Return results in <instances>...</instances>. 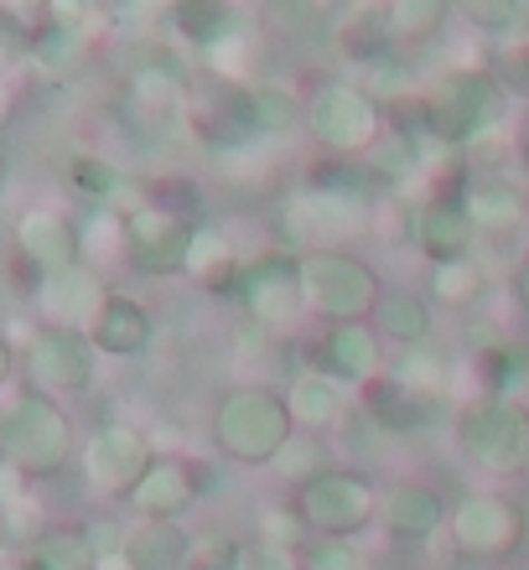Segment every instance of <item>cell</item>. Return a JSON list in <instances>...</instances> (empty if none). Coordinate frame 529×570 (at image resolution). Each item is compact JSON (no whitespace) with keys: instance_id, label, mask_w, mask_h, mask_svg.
Listing matches in <instances>:
<instances>
[{"instance_id":"1","label":"cell","mask_w":529,"mask_h":570,"mask_svg":"<svg viewBox=\"0 0 529 570\" xmlns=\"http://www.w3.org/2000/svg\"><path fill=\"white\" fill-rule=\"evenodd\" d=\"M379 193L374 177H363L353 161H333L312 171L296 193L281 203V228L306 249H349L353 239L374 234Z\"/></svg>"},{"instance_id":"2","label":"cell","mask_w":529,"mask_h":570,"mask_svg":"<svg viewBox=\"0 0 529 570\" xmlns=\"http://www.w3.org/2000/svg\"><path fill=\"white\" fill-rule=\"evenodd\" d=\"M291 435H296V421H291L286 390H275V384H228L208 421L213 451L249 472L281 462Z\"/></svg>"},{"instance_id":"3","label":"cell","mask_w":529,"mask_h":570,"mask_svg":"<svg viewBox=\"0 0 529 570\" xmlns=\"http://www.w3.org/2000/svg\"><path fill=\"white\" fill-rule=\"evenodd\" d=\"M421 120L437 146H478L509 120V89L488 68H452V73H441L431 83Z\"/></svg>"},{"instance_id":"4","label":"cell","mask_w":529,"mask_h":570,"mask_svg":"<svg viewBox=\"0 0 529 570\" xmlns=\"http://www.w3.org/2000/svg\"><path fill=\"white\" fill-rule=\"evenodd\" d=\"M302 130L333 161H359V156H374L384 146L390 120H384V105H379L374 89H363L353 78H333V83H317L306 94Z\"/></svg>"},{"instance_id":"5","label":"cell","mask_w":529,"mask_h":570,"mask_svg":"<svg viewBox=\"0 0 529 570\" xmlns=\"http://www.w3.org/2000/svg\"><path fill=\"white\" fill-rule=\"evenodd\" d=\"M457 451L468 456L483 478H525L529 472V405L472 394L452 415Z\"/></svg>"},{"instance_id":"6","label":"cell","mask_w":529,"mask_h":570,"mask_svg":"<svg viewBox=\"0 0 529 570\" xmlns=\"http://www.w3.org/2000/svg\"><path fill=\"white\" fill-rule=\"evenodd\" d=\"M447 534H452V556L462 566H503L525 550L529 513L519 498L499 493V488H472L452 503Z\"/></svg>"},{"instance_id":"7","label":"cell","mask_w":529,"mask_h":570,"mask_svg":"<svg viewBox=\"0 0 529 570\" xmlns=\"http://www.w3.org/2000/svg\"><path fill=\"white\" fill-rule=\"evenodd\" d=\"M291 503L306 529L327 540H363L369 529H379V482L359 466H322L291 488Z\"/></svg>"},{"instance_id":"8","label":"cell","mask_w":529,"mask_h":570,"mask_svg":"<svg viewBox=\"0 0 529 570\" xmlns=\"http://www.w3.org/2000/svg\"><path fill=\"white\" fill-rule=\"evenodd\" d=\"M306 306L322 322H369L384 296V275L359 249H306L302 255Z\"/></svg>"},{"instance_id":"9","label":"cell","mask_w":529,"mask_h":570,"mask_svg":"<svg viewBox=\"0 0 529 570\" xmlns=\"http://www.w3.org/2000/svg\"><path fill=\"white\" fill-rule=\"evenodd\" d=\"M239 312L265 332H291L306 322V281H302V249H265L244 259V275L234 285Z\"/></svg>"},{"instance_id":"10","label":"cell","mask_w":529,"mask_h":570,"mask_svg":"<svg viewBox=\"0 0 529 570\" xmlns=\"http://www.w3.org/2000/svg\"><path fill=\"white\" fill-rule=\"evenodd\" d=\"M302 368L337 379L343 390H369L390 374V347L374 332V322H327L317 337L302 343Z\"/></svg>"},{"instance_id":"11","label":"cell","mask_w":529,"mask_h":570,"mask_svg":"<svg viewBox=\"0 0 529 570\" xmlns=\"http://www.w3.org/2000/svg\"><path fill=\"white\" fill-rule=\"evenodd\" d=\"M187 125L203 146H213L218 156H244L255 150L259 125H255V89H244L239 78H213L208 89L193 99Z\"/></svg>"},{"instance_id":"12","label":"cell","mask_w":529,"mask_h":570,"mask_svg":"<svg viewBox=\"0 0 529 570\" xmlns=\"http://www.w3.org/2000/svg\"><path fill=\"white\" fill-rule=\"evenodd\" d=\"M478 239L483 228L478 218L468 213V197L462 187H437L431 197H421L415 208V255L425 265H447V259H462V255H478Z\"/></svg>"},{"instance_id":"13","label":"cell","mask_w":529,"mask_h":570,"mask_svg":"<svg viewBox=\"0 0 529 570\" xmlns=\"http://www.w3.org/2000/svg\"><path fill=\"white\" fill-rule=\"evenodd\" d=\"M452 503L437 482L425 478H400L379 493V534H390L394 544H431L447 534Z\"/></svg>"},{"instance_id":"14","label":"cell","mask_w":529,"mask_h":570,"mask_svg":"<svg viewBox=\"0 0 529 570\" xmlns=\"http://www.w3.org/2000/svg\"><path fill=\"white\" fill-rule=\"evenodd\" d=\"M208 493H213V466L193 462V456H156L146 466V478L130 488V503L146 519H182L197 498Z\"/></svg>"},{"instance_id":"15","label":"cell","mask_w":529,"mask_h":570,"mask_svg":"<svg viewBox=\"0 0 529 570\" xmlns=\"http://www.w3.org/2000/svg\"><path fill=\"white\" fill-rule=\"evenodd\" d=\"M457 187H462L468 213L478 218L483 234H519V228H529V187H519L515 177H503V171H468Z\"/></svg>"},{"instance_id":"16","label":"cell","mask_w":529,"mask_h":570,"mask_svg":"<svg viewBox=\"0 0 529 570\" xmlns=\"http://www.w3.org/2000/svg\"><path fill=\"white\" fill-rule=\"evenodd\" d=\"M369 322H374V332L394 353L437 343V301L425 291H410V285H384V296H379Z\"/></svg>"},{"instance_id":"17","label":"cell","mask_w":529,"mask_h":570,"mask_svg":"<svg viewBox=\"0 0 529 570\" xmlns=\"http://www.w3.org/2000/svg\"><path fill=\"white\" fill-rule=\"evenodd\" d=\"M353 390H343L337 379L317 374V368H296L286 384V405H291V421L296 431H312V435H327L337 425L349 421V400Z\"/></svg>"},{"instance_id":"18","label":"cell","mask_w":529,"mask_h":570,"mask_svg":"<svg viewBox=\"0 0 529 570\" xmlns=\"http://www.w3.org/2000/svg\"><path fill=\"white\" fill-rule=\"evenodd\" d=\"M359 400H363L369 425L384 431V435H415V431H425V425L437 421V400L405 390L394 374H384V379H374L369 390H359Z\"/></svg>"},{"instance_id":"19","label":"cell","mask_w":529,"mask_h":570,"mask_svg":"<svg viewBox=\"0 0 529 570\" xmlns=\"http://www.w3.org/2000/svg\"><path fill=\"white\" fill-rule=\"evenodd\" d=\"M172 27L197 52H224L244 37V6L239 0H177L172 6Z\"/></svg>"},{"instance_id":"20","label":"cell","mask_w":529,"mask_h":570,"mask_svg":"<svg viewBox=\"0 0 529 570\" xmlns=\"http://www.w3.org/2000/svg\"><path fill=\"white\" fill-rule=\"evenodd\" d=\"M493 291V265L483 255H462L447 265H425V296L447 312H478Z\"/></svg>"},{"instance_id":"21","label":"cell","mask_w":529,"mask_h":570,"mask_svg":"<svg viewBox=\"0 0 529 570\" xmlns=\"http://www.w3.org/2000/svg\"><path fill=\"white\" fill-rule=\"evenodd\" d=\"M182 275H193L203 291H228L234 296V285L244 275V255L239 244L228 239L224 228H193V239H187V255H182Z\"/></svg>"},{"instance_id":"22","label":"cell","mask_w":529,"mask_h":570,"mask_svg":"<svg viewBox=\"0 0 529 570\" xmlns=\"http://www.w3.org/2000/svg\"><path fill=\"white\" fill-rule=\"evenodd\" d=\"M125 234H130V244H136L140 259H151V265H161V271H172V265L182 271L193 224H187L182 213L161 208V203H146L140 213H130V228H125Z\"/></svg>"},{"instance_id":"23","label":"cell","mask_w":529,"mask_h":570,"mask_svg":"<svg viewBox=\"0 0 529 570\" xmlns=\"http://www.w3.org/2000/svg\"><path fill=\"white\" fill-rule=\"evenodd\" d=\"M472 379H478V394L529 405V337L488 343L483 353H472Z\"/></svg>"},{"instance_id":"24","label":"cell","mask_w":529,"mask_h":570,"mask_svg":"<svg viewBox=\"0 0 529 570\" xmlns=\"http://www.w3.org/2000/svg\"><path fill=\"white\" fill-rule=\"evenodd\" d=\"M151 462H156L151 446H146L136 431H105L99 441H94V451H89L94 478L105 482V488H136Z\"/></svg>"},{"instance_id":"25","label":"cell","mask_w":529,"mask_h":570,"mask_svg":"<svg viewBox=\"0 0 529 570\" xmlns=\"http://www.w3.org/2000/svg\"><path fill=\"white\" fill-rule=\"evenodd\" d=\"M94 343L105 353H120V358H136L151 343V312L130 296H109L105 312L94 316Z\"/></svg>"},{"instance_id":"26","label":"cell","mask_w":529,"mask_h":570,"mask_svg":"<svg viewBox=\"0 0 529 570\" xmlns=\"http://www.w3.org/2000/svg\"><path fill=\"white\" fill-rule=\"evenodd\" d=\"M384 11V27L400 47H421V42H437L441 31L452 27V11L457 0H379Z\"/></svg>"},{"instance_id":"27","label":"cell","mask_w":529,"mask_h":570,"mask_svg":"<svg viewBox=\"0 0 529 570\" xmlns=\"http://www.w3.org/2000/svg\"><path fill=\"white\" fill-rule=\"evenodd\" d=\"M394 37L390 27H384V11L379 6H359V11L337 27V52L353 62V68H374V62H384L394 52Z\"/></svg>"},{"instance_id":"28","label":"cell","mask_w":529,"mask_h":570,"mask_svg":"<svg viewBox=\"0 0 529 570\" xmlns=\"http://www.w3.org/2000/svg\"><path fill=\"white\" fill-rule=\"evenodd\" d=\"M390 374L400 379L405 390L425 394V400H441V394L452 390L457 363H452V353H441L437 343H425V347H405V353H394Z\"/></svg>"},{"instance_id":"29","label":"cell","mask_w":529,"mask_h":570,"mask_svg":"<svg viewBox=\"0 0 529 570\" xmlns=\"http://www.w3.org/2000/svg\"><path fill=\"white\" fill-rule=\"evenodd\" d=\"M187 556H193V540L172 519L146 524L136 534V544H130V566L136 570H187Z\"/></svg>"},{"instance_id":"30","label":"cell","mask_w":529,"mask_h":570,"mask_svg":"<svg viewBox=\"0 0 529 570\" xmlns=\"http://www.w3.org/2000/svg\"><path fill=\"white\" fill-rule=\"evenodd\" d=\"M302 105L286 83H255V125H259V140H275V136H291L302 125Z\"/></svg>"},{"instance_id":"31","label":"cell","mask_w":529,"mask_h":570,"mask_svg":"<svg viewBox=\"0 0 529 570\" xmlns=\"http://www.w3.org/2000/svg\"><path fill=\"white\" fill-rule=\"evenodd\" d=\"M259 534L255 540L265 544H281V550H302L306 540H312V529H306V519L296 513V503H259Z\"/></svg>"},{"instance_id":"32","label":"cell","mask_w":529,"mask_h":570,"mask_svg":"<svg viewBox=\"0 0 529 570\" xmlns=\"http://www.w3.org/2000/svg\"><path fill=\"white\" fill-rule=\"evenodd\" d=\"M89 347L78 343V337H68V332H62V337H52V343H47V379H52V384H62V390H78V384H89Z\"/></svg>"},{"instance_id":"33","label":"cell","mask_w":529,"mask_h":570,"mask_svg":"<svg viewBox=\"0 0 529 570\" xmlns=\"http://www.w3.org/2000/svg\"><path fill=\"white\" fill-rule=\"evenodd\" d=\"M322 466H333V462H327V451H322V435L296 431V435H291V446L281 451L275 472H281L286 482H306L312 472H322Z\"/></svg>"},{"instance_id":"34","label":"cell","mask_w":529,"mask_h":570,"mask_svg":"<svg viewBox=\"0 0 529 570\" xmlns=\"http://www.w3.org/2000/svg\"><path fill=\"white\" fill-rule=\"evenodd\" d=\"M302 570H363L359 540H327V534H312L302 544Z\"/></svg>"},{"instance_id":"35","label":"cell","mask_w":529,"mask_h":570,"mask_svg":"<svg viewBox=\"0 0 529 570\" xmlns=\"http://www.w3.org/2000/svg\"><path fill=\"white\" fill-rule=\"evenodd\" d=\"M457 11L468 16L478 31H519V0H457Z\"/></svg>"},{"instance_id":"36","label":"cell","mask_w":529,"mask_h":570,"mask_svg":"<svg viewBox=\"0 0 529 570\" xmlns=\"http://www.w3.org/2000/svg\"><path fill=\"white\" fill-rule=\"evenodd\" d=\"M239 540H228V534H213V540L193 544V556H187V570H239Z\"/></svg>"},{"instance_id":"37","label":"cell","mask_w":529,"mask_h":570,"mask_svg":"<svg viewBox=\"0 0 529 570\" xmlns=\"http://www.w3.org/2000/svg\"><path fill=\"white\" fill-rule=\"evenodd\" d=\"M239 570H302V550H281V544L249 540L239 550Z\"/></svg>"},{"instance_id":"38","label":"cell","mask_w":529,"mask_h":570,"mask_svg":"<svg viewBox=\"0 0 529 570\" xmlns=\"http://www.w3.org/2000/svg\"><path fill=\"white\" fill-rule=\"evenodd\" d=\"M42 570H89V566H84V550L74 540H58L42 550Z\"/></svg>"},{"instance_id":"39","label":"cell","mask_w":529,"mask_h":570,"mask_svg":"<svg viewBox=\"0 0 529 570\" xmlns=\"http://www.w3.org/2000/svg\"><path fill=\"white\" fill-rule=\"evenodd\" d=\"M509 296H515V306H519V316L529 322V244L515 255V271H509Z\"/></svg>"},{"instance_id":"40","label":"cell","mask_w":529,"mask_h":570,"mask_svg":"<svg viewBox=\"0 0 529 570\" xmlns=\"http://www.w3.org/2000/svg\"><path fill=\"white\" fill-rule=\"evenodd\" d=\"M519 161L529 166V115H525V125H519Z\"/></svg>"},{"instance_id":"41","label":"cell","mask_w":529,"mask_h":570,"mask_svg":"<svg viewBox=\"0 0 529 570\" xmlns=\"http://www.w3.org/2000/svg\"><path fill=\"white\" fill-rule=\"evenodd\" d=\"M359 6H374V0H359Z\"/></svg>"},{"instance_id":"42","label":"cell","mask_w":529,"mask_h":570,"mask_svg":"<svg viewBox=\"0 0 529 570\" xmlns=\"http://www.w3.org/2000/svg\"><path fill=\"white\" fill-rule=\"evenodd\" d=\"M525 478H529V472H525Z\"/></svg>"}]
</instances>
